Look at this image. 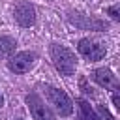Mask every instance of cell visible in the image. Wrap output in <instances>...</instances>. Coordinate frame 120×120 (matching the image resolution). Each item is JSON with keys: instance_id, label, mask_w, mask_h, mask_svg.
<instances>
[{"instance_id": "cell-12", "label": "cell", "mask_w": 120, "mask_h": 120, "mask_svg": "<svg viewBox=\"0 0 120 120\" xmlns=\"http://www.w3.org/2000/svg\"><path fill=\"white\" fill-rule=\"evenodd\" d=\"M99 116H101V120H114V118H112V114H111L103 105L99 107Z\"/></svg>"}, {"instance_id": "cell-9", "label": "cell", "mask_w": 120, "mask_h": 120, "mask_svg": "<svg viewBox=\"0 0 120 120\" xmlns=\"http://www.w3.org/2000/svg\"><path fill=\"white\" fill-rule=\"evenodd\" d=\"M15 47H17V43H15L13 38H9V36H0V58L11 56L13 51H15Z\"/></svg>"}, {"instance_id": "cell-7", "label": "cell", "mask_w": 120, "mask_h": 120, "mask_svg": "<svg viewBox=\"0 0 120 120\" xmlns=\"http://www.w3.org/2000/svg\"><path fill=\"white\" fill-rule=\"evenodd\" d=\"M15 21L21 26H24V28L34 26V22H36V9H34V6H30L28 2L17 4V8H15Z\"/></svg>"}, {"instance_id": "cell-14", "label": "cell", "mask_w": 120, "mask_h": 120, "mask_svg": "<svg viewBox=\"0 0 120 120\" xmlns=\"http://www.w3.org/2000/svg\"><path fill=\"white\" fill-rule=\"evenodd\" d=\"M0 107H2V96H0Z\"/></svg>"}, {"instance_id": "cell-13", "label": "cell", "mask_w": 120, "mask_h": 120, "mask_svg": "<svg viewBox=\"0 0 120 120\" xmlns=\"http://www.w3.org/2000/svg\"><path fill=\"white\" fill-rule=\"evenodd\" d=\"M120 88H114V94H112V103H114V107L116 109H120Z\"/></svg>"}, {"instance_id": "cell-1", "label": "cell", "mask_w": 120, "mask_h": 120, "mask_svg": "<svg viewBox=\"0 0 120 120\" xmlns=\"http://www.w3.org/2000/svg\"><path fill=\"white\" fill-rule=\"evenodd\" d=\"M51 60L54 64V68L62 73V75H73L75 69H77V60H75V54L64 47V45H52L51 47Z\"/></svg>"}, {"instance_id": "cell-2", "label": "cell", "mask_w": 120, "mask_h": 120, "mask_svg": "<svg viewBox=\"0 0 120 120\" xmlns=\"http://www.w3.org/2000/svg\"><path fill=\"white\" fill-rule=\"evenodd\" d=\"M45 94L51 101V105L56 109V112L60 116H69L73 112V103L69 99V96L60 90V88H54V86H45Z\"/></svg>"}, {"instance_id": "cell-8", "label": "cell", "mask_w": 120, "mask_h": 120, "mask_svg": "<svg viewBox=\"0 0 120 120\" xmlns=\"http://www.w3.org/2000/svg\"><path fill=\"white\" fill-rule=\"evenodd\" d=\"M94 81L99 84V86H103V88H118V79H116V75L111 71V69H107V68H99V69H96L94 71Z\"/></svg>"}, {"instance_id": "cell-11", "label": "cell", "mask_w": 120, "mask_h": 120, "mask_svg": "<svg viewBox=\"0 0 120 120\" xmlns=\"http://www.w3.org/2000/svg\"><path fill=\"white\" fill-rule=\"evenodd\" d=\"M107 11H109V15H111V17H112L114 21H120V13H118V4L111 6V8L107 9Z\"/></svg>"}, {"instance_id": "cell-4", "label": "cell", "mask_w": 120, "mask_h": 120, "mask_svg": "<svg viewBox=\"0 0 120 120\" xmlns=\"http://www.w3.org/2000/svg\"><path fill=\"white\" fill-rule=\"evenodd\" d=\"M36 58H38L36 52H32V51H22V52H17L15 56L9 58L8 68H9L13 73H26V71L32 69Z\"/></svg>"}, {"instance_id": "cell-3", "label": "cell", "mask_w": 120, "mask_h": 120, "mask_svg": "<svg viewBox=\"0 0 120 120\" xmlns=\"http://www.w3.org/2000/svg\"><path fill=\"white\" fill-rule=\"evenodd\" d=\"M26 105H28L34 120H56L54 114L51 112V109L43 103V99H41L38 94L30 92V94L26 96Z\"/></svg>"}, {"instance_id": "cell-10", "label": "cell", "mask_w": 120, "mask_h": 120, "mask_svg": "<svg viewBox=\"0 0 120 120\" xmlns=\"http://www.w3.org/2000/svg\"><path fill=\"white\" fill-rule=\"evenodd\" d=\"M77 103H79L81 120H99V118H98V114H96V111L90 107V103H88V101H84V99H79Z\"/></svg>"}, {"instance_id": "cell-5", "label": "cell", "mask_w": 120, "mask_h": 120, "mask_svg": "<svg viewBox=\"0 0 120 120\" xmlns=\"http://www.w3.org/2000/svg\"><path fill=\"white\" fill-rule=\"evenodd\" d=\"M68 21L81 30H107L105 21L96 19V17H88V15H82V13H69Z\"/></svg>"}, {"instance_id": "cell-6", "label": "cell", "mask_w": 120, "mask_h": 120, "mask_svg": "<svg viewBox=\"0 0 120 120\" xmlns=\"http://www.w3.org/2000/svg\"><path fill=\"white\" fill-rule=\"evenodd\" d=\"M77 49H79V52L84 58H88L92 62L94 60H101L105 56V52H107L105 45L99 43V41H94V39H81L79 45H77Z\"/></svg>"}]
</instances>
